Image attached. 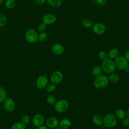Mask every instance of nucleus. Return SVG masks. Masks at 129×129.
Here are the masks:
<instances>
[{"label": "nucleus", "mask_w": 129, "mask_h": 129, "mask_svg": "<svg viewBox=\"0 0 129 129\" xmlns=\"http://www.w3.org/2000/svg\"><path fill=\"white\" fill-rule=\"evenodd\" d=\"M109 83V81L108 77L101 74L96 77L93 82V85L97 89H102L107 87Z\"/></svg>", "instance_id": "1"}, {"label": "nucleus", "mask_w": 129, "mask_h": 129, "mask_svg": "<svg viewBox=\"0 0 129 129\" xmlns=\"http://www.w3.org/2000/svg\"><path fill=\"white\" fill-rule=\"evenodd\" d=\"M117 123V118L112 113H108L103 118V125L107 128L114 127Z\"/></svg>", "instance_id": "2"}, {"label": "nucleus", "mask_w": 129, "mask_h": 129, "mask_svg": "<svg viewBox=\"0 0 129 129\" xmlns=\"http://www.w3.org/2000/svg\"><path fill=\"white\" fill-rule=\"evenodd\" d=\"M101 67L103 71L109 74L113 73L116 69L114 62L110 58L103 60Z\"/></svg>", "instance_id": "3"}, {"label": "nucleus", "mask_w": 129, "mask_h": 129, "mask_svg": "<svg viewBox=\"0 0 129 129\" xmlns=\"http://www.w3.org/2000/svg\"><path fill=\"white\" fill-rule=\"evenodd\" d=\"M54 105L55 110L58 113H61L67 110L69 106V103L66 99H61L56 101Z\"/></svg>", "instance_id": "4"}, {"label": "nucleus", "mask_w": 129, "mask_h": 129, "mask_svg": "<svg viewBox=\"0 0 129 129\" xmlns=\"http://www.w3.org/2000/svg\"><path fill=\"white\" fill-rule=\"evenodd\" d=\"M25 36L26 40L29 43H34L38 40V35L36 31L32 28L28 29L26 31Z\"/></svg>", "instance_id": "5"}, {"label": "nucleus", "mask_w": 129, "mask_h": 129, "mask_svg": "<svg viewBox=\"0 0 129 129\" xmlns=\"http://www.w3.org/2000/svg\"><path fill=\"white\" fill-rule=\"evenodd\" d=\"M114 64L116 68L119 70H124L128 67V61L122 56H118L115 59Z\"/></svg>", "instance_id": "6"}, {"label": "nucleus", "mask_w": 129, "mask_h": 129, "mask_svg": "<svg viewBox=\"0 0 129 129\" xmlns=\"http://www.w3.org/2000/svg\"><path fill=\"white\" fill-rule=\"evenodd\" d=\"M63 75L61 72L58 71H56L53 72L50 76L51 82L55 85L61 83Z\"/></svg>", "instance_id": "7"}, {"label": "nucleus", "mask_w": 129, "mask_h": 129, "mask_svg": "<svg viewBox=\"0 0 129 129\" xmlns=\"http://www.w3.org/2000/svg\"><path fill=\"white\" fill-rule=\"evenodd\" d=\"M93 32L97 35H101L105 33L106 31L105 25L100 22H97L93 24L92 26Z\"/></svg>", "instance_id": "8"}, {"label": "nucleus", "mask_w": 129, "mask_h": 129, "mask_svg": "<svg viewBox=\"0 0 129 129\" xmlns=\"http://www.w3.org/2000/svg\"><path fill=\"white\" fill-rule=\"evenodd\" d=\"M48 80L47 78L44 75L39 76L36 82V87L40 90L44 89L48 85Z\"/></svg>", "instance_id": "9"}, {"label": "nucleus", "mask_w": 129, "mask_h": 129, "mask_svg": "<svg viewBox=\"0 0 129 129\" xmlns=\"http://www.w3.org/2000/svg\"><path fill=\"white\" fill-rule=\"evenodd\" d=\"M4 102L5 109L9 112H13L15 109V103L14 100L10 97H7Z\"/></svg>", "instance_id": "10"}, {"label": "nucleus", "mask_w": 129, "mask_h": 129, "mask_svg": "<svg viewBox=\"0 0 129 129\" xmlns=\"http://www.w3.org/2000/svg\"><path fill=\"white\" fill-rule=\"evenodd\" d=\"M56 20V17L53 14H46L42 17V22L45 25H51L53 24Z\"/></svg>", "instance_id": "11"}, {"label": "nucleus", "mask_w": 129, "mask_h": 129, "mask_svg": "<svg viewBox=\"0 0 129 129\" xmlns=\"http://www.w3.org/2000/svg\"><path fill=\"white\" fill-rule=\"evenodd\" d=\"M59 121L58 119L53 116L49 117L46 119V124L47 127L50 128H54L58 126Z\"/></svg>", "instance_id": "12"}, {"label": "nucleus", "mask_w": 129, "mask_h": 129, "mask_svg": "<svg viewBox=\"0 0 129 129\" xmlns=\"http://www.w3.org/2000/svg\"><path fill=\"white\" fill-rule=\"evenodd\" d=\"M44 121L43 116L41 114H35L33 118V123L34 126L39 127L42 125Z\"/></svg>", "instance_id": "13"}, {"label": "nucleus", "mask_w": 129, "mask_h": 129, "mask_svg": "<svg viewBox=\"0 0 129 129\" xmlns=\"http://www.w3.org/2000/svg\"><path fill=\"white\" fill-rule=\"evenodd\" d=\"M64 50L63 46L60 44L56 43L54 44L51 48V51L52 53L55 55L62 54Z\"/></svg>", "instance_id": "14"}, {"label": "nucleus", "mask_w": 129, "mask_h": 129, "mask_svg": "<svg viewBox=\"0 0 129 129\" xmlns=\"http://www.w3.org/2000/svg\"><path fill=\"white\" fill-rule=\"evenodd\" d=\"M58 125L61 129H68L71 125V121L68 118H63L60 120Z\"/></svg>", "instance_id": "15"}, {"label": "nucleus", "mask_w": 129, "mask_h": 129, "mask_svg": "<svg viewBox=\"0 0 129 129\" xmlns=\"http://www.w3.org/2000/svg\"><path fill=\"white\" fill-rule=\"evenodd\" d=\"M119 55V51L116 48L111 49L108 52V57L111 59H115Z\"/></svg>", "instance_id": "16"}, {"label": "nucleus", "mask_w": 129, "mask_h": 129, "mask_svg": "<svg viewBox=\"0 0 129 129\" xmlns=\"http://www.w3.org/2000/svg\"><path fill=\"white\" fill-rule=\"evenodd\" d=\"M92 121L97 126H101L103 125V118L99 114H96L94 115L92 117Z\"/></svg>", "instance_id": "17"}, {"label": "nucleus", "mask_w": 129, "mask_h": 129, "mask_svg": "<svg viewBox=\"0 0 129 129\" xmlns=\"http://www.w3.org/2000/svg\"><path fill=\"white\" fill-rule=\"evenodd\" d=\"M115 116L118 119H122L126 117V111L122 109H118L115 111Z\"/></svg>", "instance_id": "18"}, {"label": "nucleus", "mask_w": 129, "mask_h": 129, "mask_svg": "<svg viewBox=\"0 0 129 129\" xmlns=\"http://www.w3.org/2000/svg\"><path fill=\"white\" fill-rule=\"evenodd\" d=\"M109 81L112 84L117 83L119 80V77L118 75L115 73H111L108 76Z\"/></svg>", "instance_id": "19"}, {"label": "nucleus", "mask_w": 129, "mask_h": 129, "mask_svg": "<svg viewBox=\"0 0 129 129\" xmlns=\"http://www.w3.org/2000/svg\"><path fill=\"white\" fill-rule=\"evenodd\" d=\"M103 70L102 68L100 66H95L94 67L92 70V73L93 75L95 77H97L102 74Z\"/></svg>", "instance_id": "20"}, {"label": "nucleus", "mask_w": 129, "mask_h": 129, "mask_svg": "<svg viewBox=\"0 0 129 129\" xmlns=\"http://www.w3.org/2000/svg\"><path fill=\"white\" fill-rule=\"evenodd\" d=\"M46 2L53 8H58L61 5V0H46Z\"/></svg>", "instance_id": "21"}, {"label": "nucleus", "mask_w": 129, "mask_h": 129, "mask_svg": "<svg viewBox=\"0 0 129 129\" xmlns=\"http://www.w3.org/2000/svg\"><path fill=\"white\" fill-rule=\"evenodd\" d=\"M82 25L85 28L89 29L92 27L93 25V23L91 19L89 18H86L83 20Z\"/></svg>", "instance_id": "22"}, {"label": "nucleus", "mask_w": 129, "mask_h": 129, "mask_svg": "<svg viewBox=\"0 0 129 129\" xmlns=\"http://www.w3.org/2000/svg\"><path fill=\"white\" fill-rule=\"evenodd\" d=\"M26 124L22 121L14 123L12 126V129H26Z\"/></svg>", "instance_id": "23"}, {"label": "nucleus", "mask_w": 129, "mask_h": 129, "mask_svg": "<svg viewBox=\"0 0 129 129\" xmlns=\"http://www.w3.org/2000/svg\"><path fill=\"white\" fill-rule=\"evenodd\" d=\"M7 97V94L5 89L0 86V103L3 102Z\"/></svg>", "instance_id": "24"}, {"label": "nucleus", "mask_w": 129, "mask_h": 129, "mask_svg": "<svg viewBox=\"0 0 129 129\" xmlns=\"http://www.w3.org/2000/svg\"><path fill=\"white\" fill-rule=\"evenodd\" d=\"M46 101L48 104L50 105H54L56 102V99L53 95H49L47 96Z\"/></svg>", "instance_id": "25"}, {"label": "nucleus", "mask_w": 129, "mask_h": 129, "mask_svg": "<svg viewBox=\"0 0 129 129\" xmlns=\"http://www.w3.org/2000/svg\"><path fill=\"white\" fill-rule=\"evenodd\" d=\"M16 4L15 0H6L5 2V6L9 9H13Z\"/></svg>", "instance_id": "26"}, {"label": "nucleus", "mask_w": 129, "mask_h": 129, "mask_svg": "<svg viewBox=\"0 0 129 129\" xmlns=\"http://www.w3.org/2000/svg\"><path fill=\"white\" fill-rule=\"evenodd\" d=\"M98 57L99 58L102 60H104L108 58V52L104 50H101L98 53Z\"/></svg>", "instance_id": "27"}, {"label": "nucleus", "mask_w": 129, "mask_h": 129, "mask_svg": "<svg viewBox=\"0 0 129 129\" xmlns=\"http://www.w3.org/2000/svg\"><path fill=\"white\" fill-rule=\"evenodd\" d=\"M48 38V35L45 32H41L39 35H38V40L43 42L47 40Z\"/></svg>", "instance_id": "28"}, {"label": "nucleus", "mask_w": 129, "mask_h": 129, "mask_svg": "<svg viewBox=\"0 0 129 129\" xmlns=\"http://www.w3.org/2000/svg\"><path fill=\"white\" fill-rule=\"evenodd\" d=\"M45 88L47 92L49 93H51L54 92L56 89V85L51 83V84H48Z\"/></svg>", "instance_id": "29"}, {"label": "nucleus", "mask_w": 129, "mask_h": 129, "mask_svg": "<svg viewBox=\"0 0 129 129\" xmlns=\"http://www.w3.org/2000/svg\"><path fill=\"white\" fill-rule=\"evenodd\" d=\"M7 23V18L5 15L0 13V27H3L6 25Z\"/></svg>", "instance_id": "30"}, {"label": "nucleus", "mask_w": 129, "mask_h": 129, "mask_svg": "<svg viewBox=\"0 0 129 129\" xmlns=\"http://www.w3.org/2000/svg\"><path fill=\"white\" fill-rule=\"evenodd\" d=\"M30 117L27 115H24L22 116L21 118L22 122L25 123V124H27L30 122Z\"/></svg>", "instance_id": "31"}, {"label": "nucleus", "mask_w": 129, "mask_h": 129, "mask_svg": "<svg viewBox=\"0 0 129 129\" xmlns=\"http://www.w3.org/2000/svg\"><path fill=\"white\" fill-rule=\"evenodd\" d=\"M46 25H45L44 23H43V22L41 23H40L38 26V30L40 32H43L45 31V30L46 29Z\"/></svg>", "instance_id": "32"}, {"label": "nucleus", "mask_w": 129, "mask_h": 129, "mask_svg": "<svg viewBox=\"0 0 129 129\" xmlns=\"http://www.w3.org/2000/svg\"><path fill=\"white\" fill-rule=\"evenodd\" d=\"M121 123L124 126H128L129 125V118L125 117L122 119Z\"/></svg>", "instance_id": "33"}, {"label": "nucleus", "mask_w": 129, "mask_h": 129, "mask_svg": "<svg viewBox=\"0 0 129 129\" xmlns=\"http://www.w3.org/2000/svg\"><path fill=\"white\" fill-rule=\"evenodd\" d=\"M95 1L97 4L100 6H103L107 3V0H95Z\"/></svg>", "instance_id": "34"}, {"label": "nucleus", "mask_w": 129, "mask_h": 129, "mask_svg": "<svg viewBox=\"0 0 129 129\" xmlns=\"http://www.w3.org/2000/svg\"><path fill=\"white\" fill-rule=\"evenodd\" d=\"M35 1L37 4L40 5H43L46 2V0H35Z\"/></svg>", "instance_id": "35"}, {"label": "nucleus", "mask_w": 129, "mask_h": 129, "mask_svg": "<svg viewBox=\"0 0 129 129\" xmlns=\"http://www.w3.org/2000/svg\"><path fill=\"white\" fill-rule=\"evenodd\" d=\"M124 57L128 60L129 61V49L127 50L124 55Z\"/></svg>", "instance_id": "36"}, {"label": "nucleus", "mask_w": 129, "mask_h": 129, "mask_svg": "<svg viewBox=\"0 0 129 129\" xmlns=\"http://www.w3.org/2000/svg\"><path fill=\"white\" fill-rule=\"evenodd\" d=\"M37 129H48V128L46 126L42 125H41V126L38 127V128Z\"/></svg>", "instance_id": "37"}, {"label": "nucleus", "mask_w": 129, "mask_h": 129, "mask_svg": "<svg viewBox=\"0 0 129 129\" xmlns=\"http://www.w3.org/2000/svg\"><path fill=\"white\" fill-rule=\"evenodd\" d=\"M124 72H125V73L126 74H129V68L128 67V68H127L126 69H125L124 70Z\"/></svg>", "instance_id": "38"}, {"label": "nucleus", "mask_w": 129, "mask_h": 129, "mask_svg": "<svg viewBox=\"0 0 129 129\" xmlns=\"http://www.w3.org/2000/svg\"><path fill=\"white\" fill-rule=\"evenodd\" d=\"M126 117L129 118V108L127 109V110L126 111Z\"/></svg>", "instance_id": "39"}, {"label": "nucleus", "mask_w": 129, "mask_h": 129, "mask_svg": "<svg viewBox=\"0 0 129 129\" xmlns=\"http://www.w3.org/2000/svg\"><path fill=\"white\" fill-rule=\"evenodd\" d=\"M53 129H61L60 127H58V126H57V127H55L54 128H53Z\"/></svg>", "instance_id": "40"}, {"label": "nucleus", "mask_w": 129, "mask_h": 129, "mask_svg": "<svg viewBox=\"0 0 129 129\" xmlns=\"http://www.w3.org/2000/svg\"><path fill=\"white\" fill-rule=\"evenodd\" d=\"M3 1H4V0H0V5H2V4L3 2Z\"/></svg>", "instance_id": "41"}, {"label": "nucleus", "mask_w": 129, "mask_h": 129, "mask_svg": "<svg viewBox=\"0 0 129 129\" xmlns=\"http://www.w3.org/2000/svg\"><path fill=\"white\" fill-rule=\"evenodd\" d=\"M128 68H129V63H128Z\"/></svg>", "instance_id": "42"}]
</instances>
